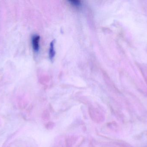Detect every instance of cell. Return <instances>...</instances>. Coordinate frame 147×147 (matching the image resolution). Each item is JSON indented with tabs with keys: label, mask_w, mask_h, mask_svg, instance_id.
I'll list each match as a JSON object with an SVG mask.
<instances>
[{
	"label": "cell",
	"mask_w": 147,
	"mask_h": 147,
	"mask_svg": "<svg viewBox=\"0 0 147 147\" xmlns=\"http://www.w3.org/2000/svg\"><path fill=\"white\" fill-rule=\"evenodd\" d=\"M40 37L37 35H34L32 37V45L34 51L38 52L39 50V41Z\"/></svg>",
	"instance_id": "obj_1"
},
{
	"label": "cell",
	"mask_w": 147,
	"mask_h": 147,
	"mask_svg": "<svg viewBox=\"0 0 147 147\" xmlns=\"http://www.w3.org/2000/svg\"><path fill=\"white\" fill-rule=\"evenodd\" d=\"M54 41H53L50 45V50H49V57L51 60H53L55 57V51L54 48Z\"/></svg>",
	"instance_id": "obj_2"
},
{
	"label": "cell",
	"mask_w": 147,
	"mask_h": 147,
	"mask_svg": "<svg viewBox=\"0 0 147 147\" xmlns=\"http://www.w3.org/2000/svg\"><path fill=\"white\" fill-rule=\"evenodd\" d=\"M70 2L75 7H79L81 5L80 2L78 1H71Z\"/></svg>",
	"instance_id": "obj_3"
}]
</instances>
